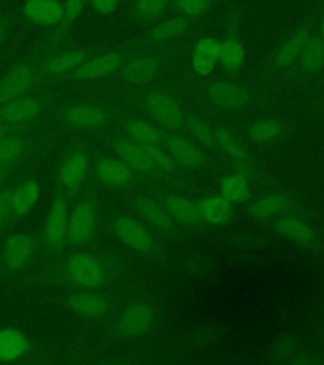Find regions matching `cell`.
<instances>
[{
  "mask_svg": "<svg viewBox=\"0 0 324 365\" xmlns=\"http://www.w3.org/2000/svg\"><path fill=\"white\" fill-rule=\"evenodd\" d=\"M34 83L33 68L29 65H18L0 81V106L22 96Z\"/></svg>",
  "mask_w": 324,
  "mask_h": 365,
  "instance_id": "30bf717a",
  "label": "cell"
},
{
  "mask_svg": "<svg viewBox=\"0 0 324 365\" xmlns=\"http://www.w3.org/2000/svg\"><path fill=\"white\" fill-rule=\"evenodd\" d=\"M95 177L110 188H125L131 184L133 173L122 160L107 158L100 160L95 166Z\"/></svg>",
  "mask_w": 324,
  "mask_h": 365,
  "instance_id": "5bb4252c",
  "label": "cell"
},
{
  "mask_svg": "<svg viewBox=\"0 0 324 365\" xmlns=\"http://www.w3.org/2000/svg\"><path fill=\"white\" fill-rule=\"evenodd\" d=\"M169 0H135L133 11L136 17L145 22H151L165 13Z\"/></svg>",
  "mask_w": 324,
  "mask_h": 365,
  "instance_id": "d590c367",
  "label": "cell"
},
{
  "mask_svg": "<svg viewBox=\"0 0 324 365\" xmlns=\"http://www.w3.org/2000/svg\"><path fill=\"white\" fill-rule=\"evenodd\" d=\"M114 148L120 160L133 170L140 173H152L155 165L150 160L142 145L135 141L131 137H120L115 140Z\"/></svg>",
  "mask_w": 324,
  "mask_h": 365,
  "instance_id": "9a60e30c",
  "label": "cell"
},
{
  "mask_svg": "<svg viewBox=\"0 0 324 365\" xmlns=\"http://www.w3.org/2000/svg\"><path fill=\"white\" fill-rule=\"evenodd\" d=\"M208 94L216 106L229 110L242 108L250 102V91L234 83H216L209 88Z\"/></svg>",
  "mask_w": 324,
  "mask_h": 365,
  "instance_id": "8fae6325",
  "label": "cell"
},
{
  "mask_svg": "<svg viewBox=\"0 0 324 365\" xmlns=\"http://www.w3.org/2000/svg\"><path fill=\"white\" fill-rule=\"evenodd\" d=\"M245 58V48L236 38H227L221 43L218 61L223 68L229 71H236L244 65Z\"/></svg>",
  "mask_w": 324,
  "mask_h": 365,
  "instance_id": "d6a6232c",
  "label": "cell"
},
{
  "mask_svg": "<svg viewBox=\"0 0 324 365\" xmlns=\"http://www.w3.org/2000/svg\"><path fill=\"white\" fill-rule=\"evenodd\" d=\"M26 150V141L19 136H4L0 138V165L14 163Z\"/></svg>",
  "mask_w": 324,
  "mask_h": 365,
  "instance_id": "74e56055",
  "label": "cell"
},
{
  "mask_svg": "<svg viewBox=\"0 0 324 365\" xmlns=\"http://www.w3.org/2000/svg\"><path fill=\"white\" fill-rule=\"evenodd\" d=\"M120 0H91V6L100 14H110L118 6Z\"/></svg>",
  "mask_w": 324,
  "mask_h": 365,
  "instance_id": "ee69618b",
  "label": "cell"
},
{
  "mask_svg": "<svg viewBox=\"0 0 324 365\" xmlns=\"http://www.w3.org/2000/svg\"><path fill=\"white\" fill-rule=\"evenodd\" d=\"M160 68H161L160 57L154 55L137 57L135 60H132L131 63L125 65L122 70V76L130 84L143 86L157 76Z\"/></svg>",
  "mask_w": 324,
  "mask_h": 365,
  "instance_id": "e0dca14e",
  "label": "cell"
},
{
  "mask_svg": "<svg viewBox=\"0 0 324 365\" xmlns=\"http://www.w3.org/2000/svg\"><path fill=\"white\" fill-rule=\"evenodd\" d=\"M13 190H3L0 193V228L4 227L13 212Z\"/></svg>",
  "mask_w": 324,
  "mask_h": 365,
  "instance_id": "7bdbcfd3",
  "label": "cell"
},
{
  "mask_svg": "<svg viewBox=\"0 0 324 365\" xmlns=\"http://www.w3.org/2000/svg\"><path fill=\"white\" fill-rule=\"evenodd\" d=\"M154 311L146 303H135L125 308L117 322L120 336L133 339L143 335L152 325Z\"/></svg>",
  "mask_w": 324,
  "mask_h": 365,
  "instance_id": "8992f818",
  "label": "cell"
},
{
  "mask_svg": "<svg viewBox=\"0 0 324 365\" xmlns=\"http://www.w3.org/2000/svg\"><path fill=\"white\" fill-rule=\"evenodd\" d=\"M29 351L27 336L14 327L0 330V361L11 363L23 358Z\"/></svg>",
  "mask_w": 324,
  "mask_h": 365,
  "instance_id": "d6986e66",
  "label": "cell"
},
{
  "mask_svg": "<svg viewBox=\"0 0 324 365\" xmlns=\"http://www.w3.org/2000/svg\"><path fill=\"white\" fill-rule=\"evenodd\" d=\"M189 29V21L185 17H177L167 19L157 24L150 34V40L152 42H167L182 37Z\"/></svg>",
  "mask_w": 324,
  "mask_h": 365,
  "instance_id": "f546056e",
  "label": "cell"
},
{
  "mask_svg": "<svg viewBox=\"0 0 324 365\" xmlns=\"http://www.w3.org/2000/svg\"><path fill=\"white\" fill-rule=\"evenodd\" d=\"M97 221V205L94 200L84 198L78 202L68 216V241L75 246L88 244L94 237Z\"/></svg>",
  "mask_w": 324,
  "mask_h": 365,
  "instance_id": "7a4b0ae2",
  "label": "cell"
},
{
  "mask_svg": "<svg viewBox=\"0 0 324 365\" xmlns=\"http://www.w3.org/2000/svg\"><path fill=\"white\" fill-rule=\"evenodd\" d=\"M135 205L137 211L140 212L148 222L152 223L160 230L169 232L174 228V221L170 213L156 200L147 197H140L135 200Z\"/></svg>",
  "mask_w": 324,
  "mask_h": 365,
  "instance_id": "484cf974",
  "label": "cell"
},
{
  "mask_svg": "<svg viewBox=\"0 0 324 365\" xmlns=\"http://www.w3.org/2000/svg\"><path fill=\"white\" fill-rule=\"evenodd\" d=\"M142 148L150 160L152 161L155 168H159L161 170L167 171V173L175 169V161L171 159L169 155L162 153L156 145H142Z\"/></svg>",
  "mask_w": 324,
  "mask_h": 365,
  "instance_id": "ab89813d",
  "label": "cell"
},
{
  "mask_svg": "<svg viewBox=\"0 0 324 365\" xmlns=\"http://www.w3.org/2000/svg\"><path fill=\"white\" fill-rule=\"evenodd\" d=\"M34 252V241L28 235L9 236L3 247V262L8 272H18L28 264Z\"/></svg>",
  "mask_w": 324,
  "mask_h": 365,
  "instance_id": "52a82bcc",
  "label": "cell"
},
{
  "mask_svg": "<svg viewBox=\"0 0 324 365\" xmlns=\"http://www.w3.org/2000/svg\"><path fill=\"white\" fill-rule=\"evenodd\" d=\"M200 215L205 221L214 226H223L229 222L234 215V207L224 197H208L202 200L199 205Z\"/></svg>",
  "mask_w": 324,
  "mask_h": 365,
  "instance_id": "603a6c76",
  "label": "cell"
},
{
  "mask_svg": "<svg viewBox=\"0 0 324 365\" xmlns=\"http://www.w3.org/2000/svg\"><path fill=\"white\" fill-rule=\"evenodd\" d=\"M4 180V173L1 170V168H0V185H1V182Z\"/></svg>",
  "mask_w": 324,
  "mask_h": 365,
  "instance_id": "681fc988",
  "label": "cell"
},
{
  "mask_svg": "<svg viewBox=\"0 0 324 365\" xmlns=\"http://www.w3.org/2000/svg\"><path fill=\"white\" fill-rule=\"evenodd\" d=\"M125 131L137 143L142 145H157L162 141V132L157 127L141 120L125 122Z\"/></svg>",
  "mask_w": 324,
  "mask_h": 365,
  "instance_id": "1f68e13d",
  "label": "cell"
},
{
  "mask_svg": "<svg viewBox=\"0 0 324 365\" xmlns=\"http://www.w3.org/2000/svg\"><path fill=\"white\" fill-rule=\"evenodd\" d=\"M63 120L71 127L80 130L100 128L107 122V113L95 104L80 103L70 106L63 112Z\"/></svg>",
  "mask_w": 324,
  "mask_h": 365,
  "instance_id": "ba28073f",
  "label": "cell"
},
{
  "mask_svg": "<svg viewBox=\"0 0 324 365\" xmlns=\"http://www.w3.org/2000/svg\"><path fill=\"white\" fill-rule=\"evenodd\" d=\"M89 166V158L84 151L78 150L68 155V158L63 160L58 174L60 182L63 184V188L68 190H76L79 188L88 175Z\"/></svg>",
  "mask_w": 324,
  "mask_h": 365,
  "instance_id": "4fadbf2b",
  "label": "cell"
},
{
  "mask_svg": "<svg viewBox=\"0 0 324 365\" xmlns=\"http://www.w3.org/2000/svg\"><path fill=\"white\" fill-rule=\"evenodd\" d=\"M145 106L154 120L171 130H177L184 123V112L177 99L169 93L154 91L145 98Z\"/></svg>",
  "mask_w": 324,
  "mask_h": 365,
  "instance_id": "3957f363",
  "label": "cell"
},
{
  "mask_svg": "<svg viewBox=\"0 0 324 365\" xmlns=\"http://www.w3.org/2000/svg\"><path fill=\"white\" fill-rule=\"evenodd\" d=\"M234 170L239 175L246 178V179H249V178L254 175V170H252L250 164L246 163V160H234Z\"/></svg>",
  "mask_w": 324,
  "mask_h": 365,
  "instance_id": "f6af8a7d",
  "label": "cell"
},
{
  "mask_svg": "<svg viewBox=\"0 0 324 365\" xmlns=\"http://www.w3.org/2000/svg\"><path fill=\"white\" fill-rule=\"evenodd\" d=\"M167 148L172 160L184 168L195 169L203 165L204 163V156L202 154V151L185 137H170Z\"/></svg>",
  "mask_w": 324,
  "mask_h": 365,
  "instance_id": "ffe728a7",
  "label": "cell"
},
{
  "mask_svg": "<svg viewBox=\"0 0 324 365\" xmlns=\"http://www.w3.org/2000/svg\"><path fill=\"white\" fill-rule=\"evenodd\" d=\"M221 192L223 197L231 203H242L250 197V185L246 178L234 174L223 179L221 182Z\"/></svg>",
  "mask_w": 324,
  "mask_h": 365,
  "instance_id": "836d02e7",
  "label": "cell"
},
{
  "mask_svg": "<svg viewBox=\"0 0 324 365\" xmlns=\"http://www.w3.org/2000/svg\"><path fill=\"white\" fill-rule=\"evenodd\" d=\"M291 353V344L288 340H283V341H280L278 345H276V351H275V355L278 356V358H286L289 354Z\"/></svg>",
  "mask_w": 324,
  "mask_h": 365,
  "instance_id": "bcb514c9",
  "label": "cell"
},
{
  "mask_svg": "<svg viewBox=\"0 0 324 365\" xmlns=\"http://www.w3.org/2000/svg\"><path fill=\"white\" fill-rule=\"evenodd\" d=\"M41 189L38 182L27 180L13 190V212L17 216H24L33 208L40 198Z\"/></svg>",
  "mask_w": 324,
  "mask_h": 365,
  "instance_id": "4316f807",
  "label": "cell"
},
{
  "mask_svg": "<svg viewBox=\"0 0 324 365\" xmlns=\"http://www.w3.org/2000/svg\"><path fill=\"white\" fill-rule=\"evenodd\" d=\"M63 8L57 0H27L24 16L29 22L50 27L63 21Z\"/></svg>",
  "mask_w": 324,
  "mask_h": 365,
  "instance_id": "2e32d148",
  "label": "cell"
},
{
  "mask_svg": "<svg viewBox=\"0 0 324 365\" xmlns=\"http://www.w3.org/2000/svg\"><path fill=\"white\" fill-rule=\"evenodd\" d=\"M310 38L308 29H299L291 34L288 40L281 45L273 57V65L276 68H289L299 60L304 46Z\"/></svg>",
  "mask_w": 324,
  "mask_h": 365,
  "instance_id": "44dd1931",
  "label": "cell"
},
{
  "mask_svg": "<svg viewBox=\"0 0 324 365\" xmlns=\"http://www.w3.org/2000/svg\"><path fill=\"white\" fill-rule=\"evenodd\" d=\"M221 43L211 37H204L194 47L193 66L198 74L209 75L214 70L219 56Z\"/></svg>",
  "mask_w": 324,
  "mask_h": 365,
  "instance_id": "7402d4cb",
  "label": "cell"
},
{
  "mask_svg": "<svg viewBox=\"0 0 324 365\" xmlns=\"http://www.w3.org/2000/svg\"><path fill=\"white\" fill-rule=\"evenodd\" d=\"M68 279L86 291H94L105 283V269L97 257L78 252L66 262Z\"/></svg>",
  "mask_w": 324,
  "mask_h": 365,
  "instance_id": "6da1fadb",
  "label": "cell"
},
{
  "mask_svg": "<svg viewBox=\"0 0 324 365\" xmlns=\"http://www.w3.org/2000/svg\"><path fill=\"white\" fill-rule=\"evenodd\" d=\"M86 0H66L63 4V21L65 27H68L71 23L74 22L76 18L79 17L81 11L85 6Z\"/></svg>",
  "mask_w": 324,
  "mask_h": 365,
  "instance_id": "b9f144b4",
  "label": "cell"
},
{
  "mask_svg": "<svg viewBox=\"0 0 324 365\" xmlns=\"http://www.w3.org/2000/svg\"><path fill=\"white\" fill-rule=\"evenodd\" d=\"M299 63L303 70L308 74L318 73L324 66V42L317 37L309 38L304 46Z\"/></svg>",
  "mask_w": 324,
  "mask_h": 365,
  "instance_id": "f1b7e54d",
  "label": "cell"
},
{
  "mask_svg": "<svg viewBox=\"0 0 324 365\" xmlns=\"http://www.w3.org/2000/svg\"><path fill=\"white\" fill-rule=\"evenodd\" d=\"M275 230L286 239L293 240L302 245H312L315 241V232L309 225L296 217H283L275 223Z\"/></svg>",
  "mask_w": 324,
  "mask_h": 365,
  "instance_id": "cb8c5ba5",
  "label": "cell"
},
{
  "mask_svg": "<svg viewBox=\"0 0 324 365\" xmlns=\"http://www.w3.org/2000/svg\"><path fill=\"white\" fill-rule=\"evenodd\" d=\"M68 307L86 319H99L108 314L109 302L102 296L89 292L74 293L68 298Z\"/></svg>",
  "mask_w": 324,
  "mask_h": 365,
  "instance_id": "ac0fdd59",
  "label": "cell"
},
{
  "mask_svg": "<svg viewBox=\"0 0 324 365\" xmlns=\"http://www.w3.org/2000/svg\"><path fill=\"white\" fill-rule=\"evenodd\" d=\"M114 235L133 250L150 252L154 250V237L141 223L131 217H118L113 223Z\"/></svg>",
  "mask_w": 324,
  "mask_h": 365,
  "instance_id": "5b68a950",
  "label": "cell"
},
{
  "mask_svg": "<svg viewBox=\"0 0 324 365\" xmlns=\"http://www.w3.org/2000/svg\"><path fill=\"white\" fill-rule=\"evenodd\" d=\"M6 125H4V122H0V138L6 136Z\"/></svg>",
  "mask_w": 324,
  "mask_h": 365,
  "instance_id": "c3c4849f",
  "label": "cell"
},
{
  "mask_svg": "<svg viewBox=\"0 0 324 365\" xmlns=\"http://www.w3.org/2000/svg\"><path fill=\"white\" fill-rule=\"evenodd\" d=\"M289 205L291 202L283 194H268L251 205L250 213L257 220H266L286 211Z\"/></svg>",
  "mask_w": 324,
  "mask_h": 365,
  "instance_id": "83f0119b",
  "label": "cell"
},
{
  "mask_svg": "<svg viewBox=\"0 0 324 365\" xmlns=\"http://www.w3.org/2000/svg\"><path fill=\"white\" fill-rule=\"evenodd\" d=\"M187 125L190 135L197 143L203 146H213L216 143V133L211 130V125L198 115H190Z\"/></svg>",
  "mask_w": 324,
  "mask_h": 365,
  "instance_id": "f35d334b",
  "label": "cell"
},
{
  "mask_svg": "<svg viewBox=\"0 0 324 365\" xmlns=\"http://www.w3.org/2000/svg\"><path fill=\"white\" fill-rule=\"evenodd\" d=\"M216 133V143L221 148L223 153H226L228 156H231L234 160H246L245 148L237 141L234 133L227 130V128H218Z\"/></svg>",
  "mask_w": 324,
  "mask_h": 365,
  "instance_id": "8d00e7d4",
  "label": "cell"
},
{
  "mask_svg": "<svg viewBox=\"0 0 324 365\" xmlns=\"http://www.w3.org/2000/svg\"><path fill=\"white\" fill-rule=\"evenodd\" d=\"M4 34H6V24L0 19V43H1V41L4 38Z\"/></svg>",
  "mask_w": 324,
  "mask_h": 365,
  "instance_id": "7dc6e473",
  "label": "cell"
},
{
  "mask_svg": "<svg viewBox=\"0 0 324 365\" xmlns=\"http://www.w3.org/2000/svg\"><path fill=\"white\" fill-rule=\"evenodd\" d=\"M122 63L123 56L120 52L103 53L90 60H85L75 70L74 76L81 80L103 79L120 70Z\"/></svg>",
  "mask_w": 324,
  "mask_h": 365,
  "instance_id": "9c48e42d",
  "label": "cell"
},
{
  "mask_svg": "<svg viewBox=\"0 0 324 365\" xmlns=\"http://www.w3.org/2000/svg\"><path fill=\"white\" fill-rule=\"evenodd\" d=\"M85 60L86 53L81 50L63 52V53L53 57L47 63L46 71H47V74L53 75V76L65 74L68 71L76 70Z\"/></svg>",
  "mask_w": 324,
  "mask_h": 365,
  "instance_id": "4dcf8cb0",
  "label": "cell"
},
{
  "mask_svg": "<svg viewBox=\"0 0 324 365\" xmlns=\"http://www.w3.org/2000/svg\"><path fill=\"white\" fill-rule=\"evenodd\" d=\"M281 132L283 125L279 120H262L251 125L249 135L255 143H268L276 140Z\"/></svg>",
  "mask_w": 324,
  "mask_h": 365,
  "instance_id": "e575fe53",
  "label": "cell"
},
{
  "mask_svg": "<svg viewBox=\"0 0 324 365\" xmlns=\"http://www.w3.org/2000/svg\"><path fill=\"white\" fill-rule=\"evenodd\" d=\"M68 200L58 194L50 208L43 231L46 245L51 250L61 249L68 240Z\"/></svg>",
  "mask_w": 324,
  "mask_h": 365,
  "instance_id": "277c9868",
  "label": "cell"
},
{
  "mask_svg": "<svg viewBox=\"0 0 324 365\" xmlns=\"http://www.w3.org/2000/svg\"><path fill=\"white\" fill-rule=\"evenodd\" d=\"M322 34H323V40H324V21H323V26H322Z\"/></svg>",
  "mask_w": 324,
  "mask_h": 365,
  "instance_id": "f907efd6",
  "label": "cell"
},
{
  "mask_svg": "<svg viewBox=\"0 0 324 365\" xmlns=\"http://www.w3.org/2000/svg\"><path fill=\"white\" fill-rule=\"evenodd\" d=\"M165 207L171 217L189 226L199 225L202 221L199 207L185 197L169 195L165 198Z\"/></svg>",
  "mask_w": 324,
  "mask_h": 365,
  "instance_id": "d4e9b609",
  "label": "cell"
},
{
  "mask_svg": "<svg viewBox=\"0 0 324 365\" xmlns=\"http://www.w3.org/2000/svg\"><path fill=\"white\" fill-rule=\"evenodd\" d=\"M211 4V0H177L179 11L189 17H197L203 14Z\"/></svg>",
  "mask_w": 324,
  "mask_h": 365,
  "instance_id": "60d3db41",
  "label": "cell"
},
{
  "mask_svg": "<svg viewBox=\"0 0 324 365\" xmlns=\"http://www.w3.org/2000/svg\"><path fill=\"white\" fill-rule=\"evenodd\" d=\"M42 112V103L36 98L19 97L0 106V118L8 123H26Z\"/></svg>",
  "mask_w": 324,
  "mask_h": 365,
  "instance_id": "7c38bea8",
  "label": "cell"
}]
</instances>
